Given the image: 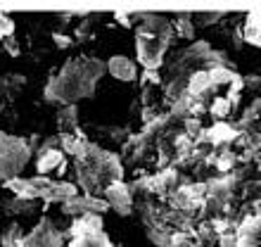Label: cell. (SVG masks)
Returning a JSON list of instances; mask_svg holds the SVG:
<instances>
[{
    "instance_id": "cell-1",
    "label": "cell",
    "mask_w": 261,
    "mask_h": 247,
    "mask_svg": "<svg viewBox=\"0 0 261 247\" xmlns=\"http://www.w3.org/2000/svg\"><path fill=\"white\" fill-rule=\"evenodd\" d=\"M169 43L164 38H157V36H138V60L145 64L147 71L157 69L162 62H164V53Z\"/></svg>"
},
{
    "instance_id": "cell-2",
    "label": "cell",
    "mask_w": 261,
    "mask_h": 247,
    "mask_svg": "<svg viewBox=\"0 0 261 247\" xmlns=\"http://www.w3.org/2000/svg\"><path fill=\"white\" fill-rule=\"evenodd\" d=\"M19 247H62V235L50 221H43L38 228H34L29 235H24Z\"/></svg>"
},
{
    "instance_id": "cell-3",
    "label": "cell",
    "mask_w": 261,
    "mask_h": 247,
    "mask_svg": "<svg viewBox=\"0 0 261 247\" xmlns=\"http://www.w3.org/2000/svg\"><path fill=\"white\" fill-rule=\"evenodd\" d=\"M105 195H107V205H110V207H114V209H117V212H121V214H128L133 197H130V190L126 188V185L112 183L110 188L105 190Z\"/></svg>"
},
{
    "instance_id": "cell-4",
    "label": "cell",
    "mask_w": 261,
    "mask_h": 247,
    "mask_svg": "<svg viewBox=\"0 0 261 247\" xmlns=\"http://www.w3.org/2000/svg\"><path fill=\"white\" fill-rule=\"evenodd\" d=\"M110 71H112V76H117L121 81H133L136 79V64L128 57H121V55L110 60Z\"/></svg>"
},
{
    "instance_id": "cell-5",
    "label": "cell",
    "mask_w": 261,
    "mask_h": 247,
    "mask_svg": "<svg viewBox=\"0 0 261 247\" xmlns=\"http://www.w3.org/2000/svg\"><path fill=\"white\" fill-rule=\"evenodd\" d=\"M62 150H48V152H41V159H38V171H50L55 166L62 164Z\"/></svg>"
},
{
    "instance_id": "cell-6",
    "label": "cell",
    "mask_w": 261,
    "mask_h": 247,
    "mask_svg": "<svg viewBox=\"0 0 261 247\" xmlns=\"http://www.w3.org/2000/svg\"><path fill=\"white\" fill-rule=\"evenodd\" d=\"M173 34L180 36V38H193L195 36V24H193V17H178V21H173Z\"/></svg>"
},
{
    "instance_id": "cell-7",
    "label": "cell",
    "mask_w": 261,
    "mask_h": 247,
    "mask_svg": "<svg viewBox=\"0 0 261 247\" xmlns=\"http://www.w3.org/2000/svg\"><path fill=\"white\" fill-rule=\"evenodd\" d=\"M57 121H60V129L62 131H74L76 129V110H74V105H67V107L60 112Z\"/></svg>"
},
{
    "instance_id": "cell-8",
    "label": "cell",
    "mask_w": 261,
    "mask_h": 247,
    "mask_svg": "<svg viewBox=\"0 0 261 247\" xmlns=\"http://www.w3.org/2000/svg\"><path fill=\"white\" fill-rule=\"evenodd\" d=\"M21 86H24V76H17V74L7 76L5 81H3V88H5L7 95H14V93H17Z\"/></svg>"
},
{
    "instance_id": "cell-9",
    "label": "cell",
    "mask_w": 261,
    "mask_h": 247,
    "mask_svg": "<svg viewBox=\"0 0 261 247\" xmlns=\"http://www.w3.org/2000/svg\"><path fill=\"white\" fill-rule=\"evenodd\" d=\"M12 29H14V24L7 17H0V36H10L12 34Z\"/></svg>"
},
{
    "instance_id": "cell-10",
    "label": "cell",
    "mask_w": 261,
    "mask_h": 247,
    "mask_svg": "<svg viewBox=\"0 0 261 247\" xmlns=\"http://www.w3.org/2000/svg\"><path fill=\"white\" fill-rule=\"evenodd\" d=\"M55 43L60 45V48H67V45H71V38H69V36H60V34H57L55 36Z\"/></svg>"
},
{
    "instance_id": "cell-11",
    "label": "cell",
    "mask_w": 261,
    "mask_h": 247,
    "mask_svg": "<svg viewBox=\"0 0 261 247\" xmlns=\"http://www.w3.org/2000/svg\"><path fill=\"white\" fill-rule=\"evenodd\" d=\"M5 45H7V50H10L12 55H17V53H19V48H17V43H14V38H7Z\"/></svg>"
},
{
    "instance_id": "cell-12",
    "label": "cell",
    "mask_w": 261,
    "mask_h": 247,
    "mask_svg": "<svg viewBox=\"0 0 261 247\" xmlns=\"http://www.w3.org/2000/svg\"><path fill=\"white\" fill-rule=\"evenodd\" d=\"M259 235H261V231H259Z\"/></svg>"
}]
</instances>
